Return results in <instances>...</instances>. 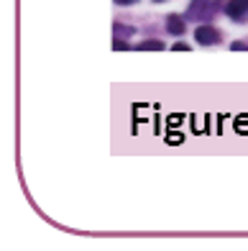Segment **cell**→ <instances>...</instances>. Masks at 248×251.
<instances>
[{
  "label": "cell",
  "mask_w": 248,
  "mask_h": 251,
  "mask_svg": "<svg viewBox=\"0 0 248 251\" xmlns=\"http://www.w3.org/2000/svg\"><path fill=\"white\" fill-rule=\"evenodd\" d=\"M113 33H115V39H131L136 31H133V26H126V24H115V26H113Z\"/></svg>",
  "instance_id": "5b68a950"
},
{
  "label": "cell",
  "mask_w": 248,
  "mask_h": 251,
  "mask_svg": "<svg viewBox=\"0 0 248 251\" xmlns=\"http://www.w3.org/2000/svg\"><path fill=\"white\" fill-rule=\"evenodd\" d=\"M166 31L174 33V36H182V33L187 31L184 18H182V16H169V18H166Z\"/></svg>",
  "instance_id": "277c9868"
},
{
  "label": "cell",
  "mask_w": 248,
  "mask_h": 251,
  "mask_svg": "<svg viewBox=\"0 0 248 251\" xmlns=\"http://www.w3.org/2000/svg\"><path fill=\"white\" fill-rule=\"evenodd\" d=\"M156 3H164V0H156Z\"/></svg>",
  "instance_id": "30bf717a"
},
{
  "label": "cell",
  "mask_w": 248,
  "mask_h": 251,
  "mask_svg": "<svg viewBox=\"0 0 248 251\" xmlns=\"http://www.w3.org/2000/svg\"><path fill=\"white\" fill-rule=\"evenodd\" d=\"M174 49H177V51H187L189 47H187V44H174Z\"/></svg>",
  "instance_id": "9c48e42d"
},
{
  "label": "cell",
  "mask_w": 248,
  "mask_h": 251,
  "mask_svg": "<svg viewBox=\"0 0 248 251\" xmlns=\"http://www.w3.org/2000/svg\"><path fill=\"white\" fill-rule=\"evenodd\" d=\"M118 5H133V3H138V0H115Z\"/></svg>",
  "instance_id": "ba28073f"
},
{
  "label": "cell",
  "mask_w": 248,
  "mask_h": 251,
  "mask_svg": "<svg viewBox=\"0 0 248 251\" xmlns=\"http://www.w3.org/2000/svg\"><path fill=\"white\" fill-rule=\"evenodd\" d=\"M195 39H197V44H202V47H210V44L220 41V31L212 28V26H200L195 31Z\"/></svg>",
  "instance_id": "7a4b0ae2"
},
{
  "label": "cell",
  "mask_w": 248,
  "mask_h": 251,
  "mask_svg": "<svg viewBox=\"0 0 248 251\" xmlns=\"http://www.w3.org/2000/svg\"><path fill=\"white\" fill-rule=\"evenodd\" d=\"M138 49H141V51H161V49H164V44H161V41H156V39H151V41H141V44H138Z\"/></svg>",
  "instance_id": "8992f818"
},
{
  "label": "cell",
  "mask_w": 248,
  "mask_h": 251,
  "mask_svg": "<svg viewBox=\"0 0 248 251\" xmlns=\"http://www.w3.org/2000/svg\"><path fill=\"white\" fill-rule=\"evenodd\" d=\"M113 47H115L118 51H123V49H128V44L123 41V39H115V41H113Z\"/></svg>",
  "instance_id": "52a82bcc"
},
{
  "label": "cell",
  "mask_w": 248,
  "mask_h": 251,
  "mask_svg": "<svg viewBox=\"0 0 248 251\" xmlns=\"http://www.w3.org/2000/svg\"><path fill=\"white\" fill-rule=\"evenodd\" d=\"M225 13L233 21H243L248 16V0H230V3L225 5Z\"/></svg>",
  "instance_id": "3957f363"
},
{
  "label": "cell",
  "mask_w": 248,
  "mask_h": 251,
  "mask_svg": "<svg viewBox=\"0 0 248 251\" xmlns=\"http://www.w3.org/2000/svg\"><path fill=\"white\" fill-rule=\"evenodd\" d=\"M220 8H223L220 0H192V3L187 5V18H192V21H210Z\"/></svg>",
  "instance_id": "6da1fadb"
}]
</instances>
